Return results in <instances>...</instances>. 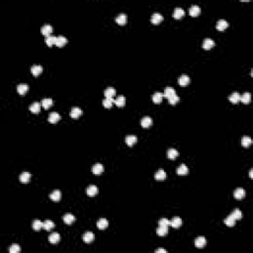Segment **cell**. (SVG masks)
Listing matches in <instances>:
<instances>
[{
  "instance_id": "1",
  "label": "cell",
  "mask_w": 253,
  "mask_h": 253,
  "mask_svg": "<svg viewBox=\"0 0 253 253\" xmlns=\"http://www.w3.org/2000/svg\"><path fill=\"white\" fill-rule=\"evenodd\" d=\"M69 115H70V117L73 118V119H77V118H79L82 115V110L79 107H73L71 109L70 113H69Z\"/></svg>"
},
{
  "instance_id": "2",
  "label": "cell",
  "mask_w": 253,
  "mask_h": 253,
  "mask_svg": "<svg viewBox=\"0 0 253 253\" xmlns=\"http://www.w3.org/2000/svg\"><path fill=\"white\" fill-rule=\"evenodd\" d=\"M182 223H183V221H182L181 219L179 218V216H174V218L170 221V225L172 226V227H174V228L180 227V226L182 225Z\"/></svg>"
},
{
  "instance_id": "3",
  "label": "cell",
  "mask_w": 253,
  "mask_h": 253,
  "mask_svg": "<svg viewBox=\"0 0 253 253\" xmlns=\"http://www.w3.org/2000/svg\"><path fill=\"white\" fill-rule=\"evenodd\" d=\"M104 171V166H103L101 163H96L92 166V172L95 175H100L101 173Z\"/></svg>"
},
{
  "instance_id": "4",
  "label": "cell",
  "mask_w": 253,
  "mask_h": 253,
  "mask_svg": "<svg viewBox=\"0 0 253 253\" xmlns=\"http://www.w3.org/2000/svg\"><path fill=\"white\" fill-rule=\"evenodd\" d=\"M163 20V17L161 14L159 13H154L152 16H151V23L154 24V25H158L162 22Z\"/></svg>"
},
{
  "instance_id": "5",
  "label": "cell",
  "mask_w": 253,
  "mask_h": 253,
  "mask_svg": "<svg viewBox=\"0 0 253 253\" xmlns=\"http://www.w3.org/2000/svg\"><path fill=\"white\" fill-rule=\"evenodd\" d=\"M59 119H61V115L59 114V113L57 112H52L49 116V122L52 123V124H54V123L59 122Z\"/></svg>"
},
{
  "instance_id": "6",
  "label": "cell",
  "mask_w": 253,
  "mask_h": 253,
  "mask_svg": "<svg viewBox=\"0 0 253 253\" xmlns=\"http://www.w3.org/2000/svg\"><path fill=\"white\" fill-rule=\"evenodd\" d=\"M207 244V240L204 236H199L195 240V246L197 248H203Z\"/></svg>"
},
{
  "instance_id": "7",
  "label": "cell",
  "mask_w": 253,
  "mask_h": 253,
  "mask_svg": "<svg viewBox=\"0 0 253 253\" xmlns=\"http://www.w3.org/2000/svg\"><path fill=\"white\" fill-rule=\"evenodd\" d=\"M189 13L190 15L192 17H198L201 13V8L198 6V5H193L189 10Z\"/></svg>"
},
{
  "instance_id": "8",
  "label": "cell",
  "mask_w": 253,
  "mask_h": 253,
  "mask_svg": "<svg viewBox=\"0 0 253 253\" xmlns=\"http://www.w3.org/2000/svg\"><path fill=\"white\" fill-rule=\"evenodd\" d=\"M98 193V187L95 186V185H90L87 189H86V194L90 197H93L95 196L96 194Z\"/></svg>"
},
{
  "instance_id": "9",
  "label": "cell",
  "mask_w": 253,
  "mask_h": 253,
  "mask_svg": "<svg viewBox=\"0 0 253 253\" xmlns=\"http://www.w3.org/2000/svg\"><path fill=\"white\" fill-rule=\"evenodd\" d=\"M67 44V39L63 36H59L57 37V42H55V45L59 48H61L63 45H65Z\"/></svg>"
},
{
  "instance_id": "10",
  "label": "cell",
  "mask_w": 253,
  "mask_h": 253,
  "mask_svg": "<svg viewBox=\"0 0 253 253\" xmlns=\"http://www.w3.org/2000/svg\"><path fill=\"white\" fill-rule=\"evenodd\" d=\"M178 83H179L181 86L188 85V84L190 83V77L186 75V74H183V75L180 76L179 79H178Z\"/></svg>"
},
{
  "instance_id": "11",
  "label": "cell",
  "mask_w": 253,
  "mask_h": 253,
  "mask_svg": "<svg viewBox=\"0 0 253 253\" xmlns=\"http://www.w3.org/2000/svg\"><path fill=\"white\" fill-rule=\"evenodd\" d=\"M50 198L54 202L59 201L61 198V192L59 191V190H54V192H52L50 194Z\"/></svg>"
},
{
  "instance_id": "12",
  "label": "cell",
  "mask_w": 253,
  "mask_h": 253,
  "mask_svg": "<svg viewBox=\"0 0 253 253\" xmlns=\"http://www.w3.org/2000/svg\"><path fill=\"white\" fill-rule=\"evenodd\" d=\"M41 32L45 37H49V36H50V34L52 33V27L50 25H45L41 29Z\"/></svg>"
},
{
  "instance_id": "13",
  "label": "cell",
  "mask_w": 253,
  "mask_h": 253,
  "mask_svg": "<svg viewBox=\"0 0 253 253\" xmlns=\"http://www.w3.org/2000/svg\"><path fill=\"white\" fill-rule=\"evenodd\" d=\"M240 101L243 104H249L250 101H251V94L249 92L243 93L242 95H240Z\"/></svg>"
},
{
  "instance_id": "14",
  "label": "cell",
  "mask_w": 253,
  "mask_h": 253,
  "mask_svg": "<svg viewBox=\"0 0 253 253\" xmlns=\"http://www.w3.org/2000/svg\"><path fill=\"white\" fill-rule=\"evenodd\" d=\"M227 27H228V23L226 22L225 20H223V19L219 20L218 23H216V29H218L219 31H225Z\"/></svg>"
},
{
  "instance_id": "15",
  "label": "cell",
  "mask_w": 253,
  "mask_h": 253,
  "mask_svg": "<svg viewBox=\"0 0 253 253\" xmlns=\"http://www.w3.org/2000/svg\"><path fill=\"white\" fill-rule=\"evenodd\" d=\"M62 220H63V221L66 225H71V223H73V221H75V216L72 215V214H65V215L63 216V218H62Z\"/></svg>"
},
{
  "instance_id": "16",
  "label": "cell",
  "mask_w": 253,
  "mask_h": 253,
  "mask_svg": "<svg viewBox=\"0 0 253 253\" xmlns=\"http://www.w3.org/2000/svg\"><path fill=\"white\" fill-rule=\"evenodd\" d=\"M188 172H189V170H188V167L185 164H181L177 168V174L180 175V176H185V175L188 174Z\"/></svg>"
},
{
  "instance_id": "17",
  "label": "cell",
  "mask_w": 253,
  "mask_h": 253,
  "mask_svg": "<svg viewBox=\"0 0 253 253\" xmlns=\"http://www.w3.org/2000/svg\"><path fill=\"white\" fill-rule=\"evenodd\" d=\"M185 16V11L182 8H176L173 12V18L174 19H181Z\"/></svg>"
},
{
  "instance_id": "18",
  "label": "cell",
  "mask_w": 253,
  "mask_h": 253,
  "mask_svg": "<svg viewBox=\"0 0 253 253\" xmlns=\"http://www.w3.org/2000/svg\"><path fill=\"white\" fill-rule=\"evenodd\" d=\"M215 45V42H214L212 39H206V40H204V43H203V48L205 50H211L212 48Z\"/></svg>"
},
{
  "instance_id": "19",
  "label": "cell",
  "mask_w": 253,
  "mask_h": 253,
  "mask_svg": "<svg viewBox=\"0 0 253 253\" xmlns=\"http://www.w3.org/2000/svg\"><path fill=\"white\" fill-rule=\"evenodd\" d=\"M141 124L143 128H149L152 125V119L150 117H144L141 119Z\"/></svg>"
},
{
  "instance_id": "20",
  "label": "cell",
  "mask_w": 253,
  "mask_h": 253,
  "mask_svg": "<svg viewBox=\"0 0 253 253\" xmlns=\"http://www.w3.org/2000/svg\"><path fill=\"white\" fill-rule=\"evenodd\" d=\"M41 105H42V103L34 102L33 104L30 106V111L32 113H34V114H38L41 111Z\"/></svg>"
},
{
  "instance_id": "21",
  "label": "cell",
  "mask_w": 253,
  "mask_h": 253,
  "mask_svg": "<svg viewBox=\"0 0 253 253\" xmlns=\"http://www.w3.org/2000/svg\"><path fill=\"white\" fill-rule=\"evenodd\" d=\"M59 239H61V235H59V233L57 232H52V234L49 236V240L50 243H52V244H55V243H57L59 241Z\"/></svg>"
},
{
  "instance_id": "22",
  "label": "cell",
  "mask_w": 253,
  "mask_h": 253,
  "mask_svg": "<svg viewBox=\"0 0 253 253\" xmlns=\"http://www.w3.org/2000/svg\"><path fill=\"white\" fill-rule=\"evenodd\" d=\"M116 22H117L119 25H125V24L127 23V15L124 13L122 14H119V15L117 16V18H116Z\"/></svg>"
},
{
  "instance_id": "23",
  "label": "cell",
  "mask_w": 253,
  "mask_h": 253,
  "mask_svg": "<svg viewBox=\"0 0 253 253\" xmlns=\"http://www.w3.org/2000/svg\"><path fill=\"white\" fill-rule=\"evenodd\" d=\"M228 99H230V101L232 103V104H237V103L240 101V94L238 92H233L230 96V98H228Z\"/></svg>"
},
{
  "instance_id": "24",
  "label": "cell",
  "mask_w": 253,
  "mask_h": 253,
  "mask_svg": "<svg viewBox=\"0 0 253 253\" xmlns=\"http://www.w3.org/2000/svg\"><path fill=\"white\" fill-rule=\"evenodd\" d=\"M136 141H138V138H136V136H134V134H130V136H128L126 138V143L129 146L134 145Z\"/></svg>"
},
{
  "instance_id": "25",
  "label": "cell",
  "mask_w": 253,
  "mask_h": 253,
  "mask_svg": "<svg viewBox=\"0 0 253 253\" xmlns=\"http://www.w3.org/2000/svg\"><path fill=\"white\" fill-rule=\"evenodd\" d=\"M233 195H234V198L237 199V200H240L242 199L243 197L245 196V191L242 189V188H237V189H235L234 193H233Z\"/></svg>"
},
{
  "instance_id": "26",
  "label": "cell",
  "mask_w": 253,
  "mask_h": 253,
  "mask_svg": "<svg viewBox=\"0 0 253 253\" xmlns=\"http://www.w3.org/2000/svg\"><path fill=\"white\" fill-rule=\"evenodd\" d=\"M31 71H32V74L34 76H38L43 72V66L42 65H33L32 67H31Z\"/></svg>"
},
{
  "instance_id": "27",
  "label": "cell",
  "mask_w": 253,
  "mask_h": 253,
  "mask_svg": "<svg viewBox=\"0 0 253 253\" xmlns=\"http://www.w3.org/2000/svg\"><path fill=\"white\" fill-rule=\"evenodd\" d=\"M20 181L24 183V184H26V183H28L29 181H30L31 179V174L29 172H22L20 174Z\"/></svg>"
},
{
  "instance_id": "28",
  "label": "cell",
  "mask_w": 253,
  "mask_h": 253,
  "mask_svg": "<svg viewBox=\"0 0 253 253\" xmlns=\"http://www.w3.org/2000/svg\"><path fill=\"white\" fill-rule=\"evenodd\" d=\"M83 240L86 243L92 242L93 240H94V234H93V232H91V231H87V232L84 233V234H83Z\"/></svg>"
},
{
  "instance_id": "29",
  "label": "cell",
  "mask_w": 253,
  "mask_h": 253,
  "mask_svg": "<svg viewBox=\"0 0 253 253\" xmlns=\"http://www.w3.org/2000/svg\"><path fill=\"white\" fill-rule=\"evenodd\" d=\"M167 155H168V158H169V159L174 160V159H176V157L179 155V152H178V150H176L175 148H170L167 152Z\"/></svg>"
},
{
  "instance_id": "30",
  "label": "cell",
  "mask_w": 253,
  "mask_h": 253,
  "mask_svg": "<svg viewBox=\"0 0 253 253\" xmlns=\"http://www.w3.org/2000/svg\"><path fill=\"white\" fill-rule=\"evenodd\" d=\"M154 178L156 180H164L166 178V173L163 169H159L158 171H156L155 174H154Z\"/></svg>"
},
{
  "instance_id": "31",
  "label": "cell",
  "mask_w": 253,
  "mask_h": 253,
  "mask_svg": "<svg viewBox=\"0 0 253 253\" xmlns=\"http://www.w3.org/2000/svg\"><path fill=\"white\" fill-rule=\"evenodd\" d=\"M29 89V86L27 85V84H19L18 86H17V91H18V93L20 94V95H24L26 92L28 91Z\"/></svg>"
},
{
  "instance_id": "32",
  "label": "cell",
  "mask_w": 253,
  "mask_h": 253,
  "mask_svg": "<svg viewBox=\"0 0 253 253\" xmlns=\"http://www.w3.org/2000/svg\"><path fill=\"white\" fill-rule=\"evenodd\" d=\"M173 95H176V91H175V89H173L171 87L165 88L164 93H163V96H164V97H166L168 99V98H170L171 96H173Z\"/></svg>"
},
{
  "instance_id": "33",
  "label": "cell",
  "mask_w": 253,
  "mask_h": 253,
  "mask_svg": "<svg viewBox=\"0 0 253 253\" xmlns=\"http://www.w3.org/2000/svg\"><path fill=\"white\" fill-rule=\"evenodd\" d=\"M162 98H163V93L156 92L154 93V95L152 96V101L155 104H160L161 101H162Z\"/></svg>"
},
{
  "instance_id": "34",
  "label": "cell",
  "mask_w": 253,
  "mask_h": 253,
  "mask_svg": "<svg viewBox=\"0 0 253 253\" xmlns=\"http://www.w3.org/2000/svg\"><path fill=\"white\" fill-rule=\"evenodd\" d=\"M104 95H105L106 98H114V96L116 95V90L114 88L109 87V88H107L105 90Z\"/></svg>"
},
{
  "instance_id": "35",
  "label": "cell",
  "mask_w": 253,
  "mask_h": 253,
  "mask_svg": "<svg viewBox=\"0 0 253 253\" xmlns=\"http://www.w3.org/2000/svg\"><path fill=\"white\" fill-rule=\"evenodd\" d=\"M108 225H109V223H108V221L106 220V219H100V220L97 221V226L100 230H105L108 226Z\"/></svg>"
},
{
  "instance_id": "36",
  "label": "cell",
  "mask_w": 253,
  "mask_h": 253,
  "mask_svg": "<svg viewBox=\"0 0 253 253\" xmlns=\"http://www.w3.org/2000/svg\"><path fill=\"white\" fill-rule=\"evenodd\" d=\"M54 221H44V223H43V228H44V230H52V228H54Z\"/></svg>"
},
{
  "instance_id": "37",
  "label": "cell",
  "mask_w": 253,
  "mask_h": 253,
  "mask_svg": "<svg viewBox=\"0 0 253 253\" xmlns=\"http://www.w3.org/2000/svg\"><path fill=\"white\" fill-rule=\"evenodd\" d=\"M156 233L160 236H163V235H166L168 233V227L166 226H158L157 230H156Z\"/></svg>"
},
{
  "instance_id": "38",
  "label": "cell",
  "mask_w": 253,
  "mask_h": 253,
  "mask_svg": "<svg viewBox=\"0 0 253 253\" xmlns=\"http://www.w3.org/2000/svg\"><path fill=\"white\" fill-rule=\"evenodd\" d=\"M115 104L118 106V107H123L126 104V98L124 96H119L117 99H115Z\"/></svg>"
},
{
  "instance_id": "39",
  "label": "cell",
  "mask_w": 253,
  "mask_h": 253,
  "mask_svg": "<svg viewBox=\"0 0 253 253\" xmlns=\"http://www.w3.org/2000/svg\"><path fill=\"white\" fill-rule=\"evenodd\" d=\"M52 105V99H50V98H45V99L42 100V106L45 109H49Z\"/></svg>"
},
{
  "instance_id": "40",
  "label": "cell",
  "mask_w": 253,
  "mask_h": 253,
  "mask_svg": "<svg viewBox=\"0 0 253 253\" xmlns=\"http://www.w3.org/2000/svg\"><path fill=\"white\" fill-rule=\"evenodd\" d=\"M32 226H33L34 230H36V231L41 230V228H43V221H39V220L34 221Z\"/></svg>"
},
{
  "instance_id": "41",
  "label": "cell",
  "mask_w": 253,
  "mask_h": 253,
  "mask_svg": "<svg viewBox=\"0 0 253 253\" xmlns=\"http://www.w3.org/2000/svg\"><path fill=\"white\" fill-rule=\"evenodd\" d=\"M55 42H57V37H54V36H49V37L45 38V44L49 45V47H52V45H55Z\"/></svg>"
},
{
  "instance_id": "42",
  "label": "cell",
  "mask_w": 253,
  "mask_h": 253,
  "mask_svg": "<svg viewBox=\"0 0 253 253\" xmlns=\"http://www.w3.org/2000/svg\"><path fill=\"white\" fill-rule=\"evenodd\" d=\"M235 221H235V219L233 218V216H231V215H230L225 220V223L227 226H233V225H235Z\"/></svg>"
},
{
  "instance_id": "43",
  "label": "cell",
  "mask_w": 253,
  "mask_h": 253,
  "mask_svg": "<svg viewBox=\"0 0 253 253\" xmlns=\"http://www.w3.org/2000/svg\"><path fill=\"white\" fill-rule=\"evenodd\" d=\"M114 102H115L114 98H105V99L103 100V106H104L105 108H111Z\"/></svg>"
},
{
  "instance_id": "44",
  "label": "cell",
  "mask_w": 253,
  "mask_h": 253,
  "mask_svg": "<svg viewBox=\"0 0 253 253\" xmlns=\"http://www.w3.org/2000/svg\"><path fill=\"white\" fill-rule=\"evenodd\" d=\"M230 215L235 219V221H238V220H240V219L242 218V213H241V211H240L239 209H235L234 211L230 214Z\"/></svg>"
},
{
  "instance_id": "45",
  "label": "cell",
  "mask_w": 253,
  "mask_h": 253,
  "mask_svg": "<svg viewBox=\"0 0 253 253\" xmlns=\"http://www.w3.org/2000/svg\"><path fill=\"white\" fill-rule=\"evenodd\" d=\"M252 143V139L249 138V136H243L241 139V144L244 148H248L250 144Z\"/></svg>"
},
{
  "instance_id": "46",
  "label": "cell",
  "mask_w": 253,
  "mask_h": 253,
  "mask_svg": "<svg viewBox=\"0 0 253 253\" xmlns=\"http://www.w3.org/2000/svg\"><path fill=\"white\" fill-rule=\"evenodd\" d=\"M179 100H180V98L178 97L177 95H173V96H171L170 98H168V101H169V103L171 105L177 104V103L179 102Z\"/></svg>"
},
{
  "instance_id": "47",
  "label": "cell",
  "mask_w": 253,
  "mask_h": 253,
  "mask_svg": "<svg viewBox=\"0 0 253 253\" xmlns=\"http://www.w3.org/2000/svg\"><path fill=\"white\" fill-rule=\"evenodd\" d=\"M20 250H21V248L18 244H12L11 247L9 248L10 253H18V252H20Z\"/></svg>"
},
{
  "instance_id": "48",
  "label": "cell",
  "mask_w": 253,
  "mask_h": 253,
  "mask_svg": "<svg viewBox=\"0 0 253 253\" xmlns=\"http://www.w3.org/2000/svg\"><path fill=\"white\" fill-rule=\"evenodd\" d=\"M159 225L168 227V226L170 225V221L168 220V219H161V220L159 221Z\"/></svg>"
},
{
  "instance_id": "49",
  "label": "cell",
  "mask_w": 253,
  "mask_h": 253,
  "mask_svg": "<svg viewBox=\"0 0 253 253\" xmlns=\"http://www.w3.org/2000/svg\"><path fill=\"white\" fill-rule=\"evenodd\" d=\"M156 253H167V250L165 249H162V248H158V249L155 250Z\"/></svg>"
},
{
  "instance_id": "50",
  "label": "cell",
  "mask_w": 253,
  "mask_h": 253,
  "mask_svg": "<svg viewBox=\"0 0 253 253\" xmlns=\"http://www.w3.org/2000/svg\"><path fill=\"white\" fill-rule=\"evenodd\" d=\"M252 173H253V170H252V169H250V172H249V176H250V178H252Z\"/></svg>"
}]
</instances>
